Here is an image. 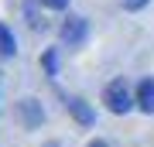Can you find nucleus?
Here are the masks:
<instances>
[{"label": "nucleus", "instance_id": "obj_11", "mask_svg": "<svg viewBox=\"0 0 154 147\" xmlns=\"http://www.w3.org/2000/svg\"><path fill=\"white\" fill-rule=\"evenodd\" d=\"M48 147H58V144H48Z\"/></svg>", "mask_w": 154, "mask_h": 147}, {"label": "nucleus", "instance_id": "obj_9", "mask_svg": "<svg viewBox=\"0 0 154 147\" xmlns=\"http://www.w3.org/2000/svg\"><path fill=\"white\" fill-rule=\"evenodd\" d=\"M45 69H48V75H55V51L45 55Z\"/></svg>", "mask_w": 154, "mask_h": 147}, {"label": "nucleus", "instance_id": "obj_8", "mask_svg": "<svg viewBox=\"0 0 154 147\" xmlns=\"http://www.w3.org/2000/svg\"><path fill=\"white\" fill-rule=\"evenodd\" d=\"M45 7H51V11H65L69 7V0H41Z\"/></svg>", "mask_w": 154, "mask_h": 147}, {"label": "nucleus", "instance_id": "obj_4", "mask_svg": "<svg viewBox=\"0 0 154 147\" xmlns=\"http://www.w3.org/2000/svg\"><path fill=\"white\" fill-rule=\"evenodd\" d=\"M21 120H24V127H38V123L45 120L41 103H34V99H21Z\"/></svg>", "mask_w": 154, "mask_h": 147}, {"label": "nucleus", "instance_id": "obj_7", "mask_svg": "<svg viewBox=\"0 0 154 147\" xmlns=\"http://www.w3.org/2000/svg\"><path fill=\"white\" fill-rule=\"evenodd\" d=\"M120 7H123V11H144L147 0H120Z\"/></svg>", "mask_w": 154, "mask_h": 147}, {"label": "nucleus", "instance_id": "obj_5", "mask_svg": "<svg viewBox=\"0 0 154 147\" xmlns=\"http://www.w3.org/2000/svg\"><path fill=\"white\" fill-rule=\"evenodd\" d=\"M137 106L144 113H154V79H144L137 86Z\"/></svg>", "mask_w": 154, "mask_h": 147}, {"label": "nucleus", "instance_id": "obj_2", "mask_svg": "<svg viewBox=\"0 0 154 147\" xmlns=\"http://www.w3.org/2000/svg\"><path fill=\"white\" fill-rule=\"evenodd\" d=\"M86 34H89L86 17H69V21L62 24V41H65L69 48H79V44L86 41Z\"/></svg>", "mask_w": 154, "mask_h": 147}, {"label": "nucleus", "instance_id": "obj_1", "mask_svg": "<svg viewBox=\"0 0 154 147\" xmlns=\"http://www.w3.org/2000/svg\"><path fill=\"white\" fill-rule=\"evenodd\" d=\"M103 103H106V109H110V113H130L137 99L130 96V86H127L123 79H113L110 86L103 89Z\"/></svg>", "mask_w": 154, "mask_h": 147}, {"label": "nucleus", "instance_id": "obj_6", "mask_svg": "<svg viewBox=\"0 0 154 147\" xmlns=\"http://www.w3.org/2000/svg\"><path fill=\"white\" fill-rule=\"evenodd\" d=\"M17 51V41H14V31L0 24V55H14Z\"/></svg>", "mask_w": 154, "mask_h": 147}, {"label": "nucleus", "instance_id": "obj_10", "mask_svg": "<svg viewBox=\"0 0 154 147\" xmlns=\"http://www.w3.org/2000/svg\"><path fill=\"white\" fill-rule=\"evenodd\" d=\"M86 147H106V140H89Z\"/></svg>", "mask_w": 154, "mask_h": 147}, {"label": "nucleus", "instance_id": "obj_3", "mask_svg": "<svg viewBox=\"0 0 154 147\" xmlns=\"http://www.w3.org/2000/svg\"><path fill=\"white\" fill-rule=\"evenodd\" d=\"M65 106H69V113L75 116V123H82V127H93L96 113H93V109H89V103H86L82 96H72V99H69Z\"/></svg>", "mask_w": 154, "mask_h": 147}]
</instances>
